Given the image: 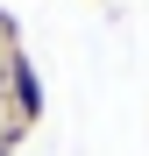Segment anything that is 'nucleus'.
<instances>
[{"instance_id": "1", "label": "nucleus", "mask_w": 149, "mask_h": 156, "mask_svg": "<svg viewBox=\"0 0 149 156\" xmlns=\"http://www.w3.org/2000/svg\"><path fill=\"white\" fill-rule=\"evenodd\" d=\"M0 121L14 128V135H29V128L43 121V78L29 64V50H0Z\"/></svg>"}]
</instances>
